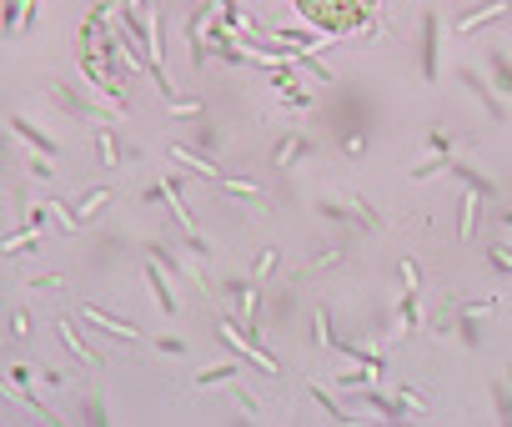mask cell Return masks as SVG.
Wrapping results in <instances>:
<instances>
[{
    "instance_id": "1",
    "label": "cell",
    "mask_w": 512,
    "mask_h": 427,
    "mask_svg": "<svg viewBox=\"0 0 512 427\" xmlns=\"http://www.w3.org/2000/svg\"><path fill=\"white\" fill-rule=\"evenodd\" d=\"M297 6L322 31H352V26H367L377 0H297Z\"/></svg>"
}]
</instances>
